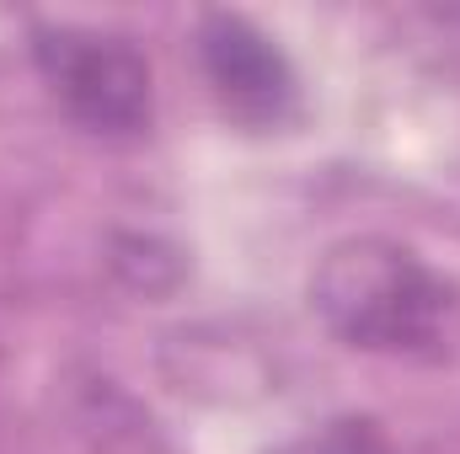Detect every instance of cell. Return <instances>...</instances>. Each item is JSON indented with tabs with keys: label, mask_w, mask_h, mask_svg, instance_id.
Returning <instances> with one entry per match:
<instances>
[{
	"label": "cell",
	"mask_w": 460,
	"mask_h": 454,
	"mask_svg": "<svg viewBox=\"0 0 460 454\" xmlns=\"http://www.w3.org/2000/svg\"><path fill=\"white\" fill-rule=\"evenodd\" d=\"M311 305L332 337L364 353H434L450 337L456 289L407 246L358 235L322 257Z\"/></svg>",
	"instance_id": "obj_1"
},
{
	"label": "cell",
	"mask_w": 460,
	"mask_h": 454,
	"mask_svg": "<svg viewBox=\"0 0 460 454\" xmlns=\"http://www.w3.org/2000/svg\"><path fill=\"white\" fill-rule=\"evenodd\" d=\"M32 59L54 102L92 134H134L150 123V65L145 54L92 27H32Z\"/></svg>",
	"instance_id": "obj_2"
},
{
	"label": "cell",
	"mask_w": 460,
	"mask_h": 454,
	"mask_svg": "<svg viewBox=\"0 0 460 454\" xmlns=\"http://www.w3.org/2000/svg\"><path fill=\"white\" fill-rule=\"evenodd\" d=\"M199 59H204V75L220 97L235 123L246 128H279L284 118L295 113V70L289 59L246 22V16H204L199 27Z\"/></svg>",
	"instance_id": "obj_3"
},
{
	"label": "cell",
	"mask_w": 460,
	"mask_h": 454,
	"mask_svg": "<svg viewBox=\"0 0 460 454\" xmlns=\"http://www.w3.org/2000/svg\"><path fill=\"white\" fill-rule=\"evenodd\" d=\"M279 454H396L385 444V433L375 428V423H364V417H343V423H327L322 433H305V439H295L289 450Z\"/></svg>",
	"instance_id": "obj_4"
}]
</instances>
